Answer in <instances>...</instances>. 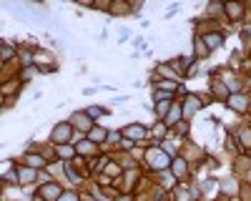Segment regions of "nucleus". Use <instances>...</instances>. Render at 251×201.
Listing matches in <instances>:
<instances>
[{"mask_svg":"<svg viewBox=\"0 0 251 201\" xmlns=\"http://www.w3.org/2000/svg\"><path fill=\"white\" fill-rule=\"evenodd\" d=\"M146 161H149V166L153 171H158V174H163L166 169H171V158H169V153H166L163 149H149Z\"/></svg>","mask_w":251,"mask_h":201,"instance_id":"1","label":"nucleus"},{"mask_svg":"<svg viewBox=\"0 0 251 201\" xmlns=\"http://www.w3.org/2000/svg\"><path fill=\"white\" fill-rule=\"evenodd\" d=\"M181 106H183V118L191 121V118L203 108V100H201V96H196V93H188V96L181 100Z\"/></svg>","mask_w":251,"mask_h":201,"instance_id":"2","label":"nucleus"},{"mask_svg":"<svg viewBox=\"0 0 251 201\" xmlns=\"http://www.w3.org/2000/svg\"><path fill=\"white\" fill-rule=\"evenodd\" d=\"M226 108L234 111V113H239V116H244V113L251 108V96H246V93H234L231 98L226 100Z\"/></svg>","mask_w":251,"mask_h":201,"instance_id":"3","label":"nucleus"},{"mask_svg":"<svg viewBox=\"0 0 251 201\" xmlns=\"http://www.w3.org/2000/svg\"><path fill=\"white\" fill-rule=\"evenodd\" d=\"M214 73H221L219 78L224 80V86H226L228 91H231V96L244 91V78H241V75H236L234 71H214Z\"/></svg>","mask_w":251,"mask_h":201,"instance_id":"4","label":"nucleus"},{"mask_svg":"<svg viewBox=\"0 0 251 201\" xmlns=\"http://www.w3.org/2000/svg\"><path fill=\"white\" fill-rule=\"evenodd\" d=\"M208 93H211V98L221 100V103H226V100L231 98V91H228L224 86V80L219 75H214V73H211V83H208Z\"/></svg>","mask_w":251,"mask_h":201,"instance_id":"5","label":"nucleus"},{"mask_svg":"<svg viewBox=\"0 0 251 201\" xmlns=\"http://www.w3.org/2000/svg\"><path fill=\"white\" fill-rule=\"evenodd\" d=\"M224 13H226V20H231V23H244L246 20V5L244 3H226Z\"/></svg>","mask_w":251,"mask_h":201,"instance_id":"6","label":"nucleus"},{"mask_svg":"<svg viewBox=\"0 0 251 201\" xmlns=\"http://www.w3.org/2000/svg\"><path fill=\"white\" fill-rule=\"evenodd\" d=\"M50 141L53 146H60V144H68L71 141V124H58L50 133Z\"/></svg>","mask_w":251,"mask_h":201,"instance_id":"7","label":"nucleus"},{"mask_svg":"<svg viewBox=\"0 0 251 201\" xmlns=\"http://www.w3.org/2000/svg\"><path fill=\"white\" fill-rule=\"evenodd\" d=\"M181 118H183V106H181V100H176V103L171 106V111H169V116L163 118V124L166 126H178Z\"/></svg>","mask_w":251,"mask_h":201,"instance_id":"8","label":"nucleus"},{"mask_svg":"<svg viewBox=\"0 0 251 201\" xmlns=\"http://www.w3.org/2000/svg\"><path fill=\"white\" fill-rule=\"evenodd\" d=\"M171 174H174V178H186L188 176V158H183V156L174 158L171 161Z\"/></svg>","mask_w":251,"mask_h":201,"instance_id":"9","label":"nucleus"},{"mask_svg":"<svg viewBox=\"0 0 251 201\" xmlns=\"http://www.w3.org/2000/svg\"><path fill=\"white\" fill-rule=\"evenodd\" d=\"M221 196H226V199H234V196H239V181L236 178H221Z\"/></svg>","mask_w":251,"mask_h":201,"instance_id":"10","label":"nucleus"},{"mask_svg":"<svg viewBox=\"0 0 251 201\" xmlns=\"http://www.w3.org/2000/svg\"><path fill=\"white\" fill-rule=\"evenodd\" d=\"M201 38H203V43L208 46V50H216V48H221V46H224V40H226V35H224L221 30H214V33L201 35Z\"/></svg>","mask_w":251,"mask_h":201,"instance_id":"11","label":"nucleus"},{"mask_svg":"<svg viewBox=\"0 0 251 201\" xmlns=\"http://www.w3.org/2000/svg\"><path fill=\"white\" fill-rule=\"evenodd\" d=\"M146 133L149 131H146V126H141V124H133V126H128L123 131V136L131 138V141H146Z\"/></svg>","mask_w":251,"mask_h":201,"instance_id":"12","label":"nucleus"},{"mask_svg":"<svg viewBox=\"0 0 251 201\" xmlns=\"http://www.w3.org/2000/svg\"><path fill=\"white\" fill-rule=\"evenodd\" d=\"M71 121H73V126H78L80 131H86V133H91V128H93V126H91V116H88V113H80V111H78V113H73V116H71Z\"/></svg>","mask_w":251,"mask_h":201,"instance_id":"13","label":"nucleus"},{"mask_svg":"<svg viewBox=\"0 0 251 201\" xmlns=\"http://www.w3.org/2000/svg\"><path fill=\"white\" fill-rule=\"evenodd\" d=\"M236 138H239V146H241L244 153L251 151V126H241L239 133H236Z\"/></svg>","mask_w":251,"mask_h":201,"instance_id":"14","label":"nucleus"},{"mask_svg":"<svg viewBox=\"0 0 251 201\" xmlns=\"http://www.w3.org/2000/svg\"><path fill=\"white\" fill-rule=\"evenodd\" d=\"M23 161H25V166H28V169H35V171H40V169L46 166V158L40 156V153H25Z\"/></svg>","mask_w":251,"mask_h":201,"instance_id":"15","label":"nucleus"},{"mask_svg":"<svg viewBox=\"0 0 251 201\" xmlns=\"http://www.w3.org/2000/svg\"><path fill=\"white\" fill-rule=\"evenodd\" d=\"M194 55H196L199 60H206L208 55H211V50H208V46L203 43V38H201V35L194 38Z\"/></svg>","mask_w":251,"mask_h":201,"instance_id":"16","label":"nucleus"},{"mask_svg":"<svg viewBox=\"0 0 251 201\" xmlns=\"http://www.w3.org/2000/svg\"><path fill=\"white\" fill-rule=\"evenodd\" d=\"M60 196H63V191H60V186L55 184V181L40 189V199H60Z\"/></svg>","mask_w":251,"mask_h":201,"instance_id":"17","label":"nucleus"},{"mask_svg":"<svg viewBox=\"0 0 251 201\" xmlns=\"http://www.w3.org/2000/svg\"><path fill=\"white\" fill-rule=\"evenodd\" d=\"M108 133L106 128H100V126H93L91 133H88V141H93V144H103V141H108Z\"/></svg>","mask_w":251,"mask_h":201,"instance_id":"18","label":"nucleus"},{"mask_svg":"<svg viewBox=\"0 0 251 201\" xmlns=\"http://www.w3.org/2000/svg\"><path fill=\"white\" fill-rule=\"evenodd\" d=\"M33 178H35V169H20V184H33Z\"/></svg>","mask_w":251,"mask_h":201,"instance_id":"19","label":"nucleus"},{"mask_svg":"<svg viewBox=\"0 0 251 201\" xmlns=\"http://www.w3.org/2000/svg\"><path fill=\"white\" fill-rule=\"evenodd\" d=\"M78 151L80 153H93L96 151V144H93V141H83V144L78 146Z\"/></svg>","mask_w":251,"mask_h":201,"instance_id":"20","label":"nucleus"},{"mask_svg":"<svg viewBox=\"0 0 251 201\" xmlns=\"http://www.w3.org/2000/svg\"><path fill=\"white\" fill-rule=\"evenodd\" d=\"M111 13H116V15H126V13H131V8H128V5H123V3H116V5H111Z\"/></svg>","mask_w":251,"mask_h":201,"instance_id":"21","label":"nucleus"},{"mask_svg":"<svg viewBox=\"0 0 251 201\" xmlns=\"http://www.w3.org/2000/svg\"><path fill=\"white\" fill-rule=\"evenodd\" d=\"M5 184H18V181H20V174L18 171H5Z\"/></svg>","mask_w":251,"mask_h":201,"instance_id":"22","label":"nucleus"},{"mask_svg":"<svg viewBox=\"0 0 251 201\" xmlns=\"http://www.w3.org/2000/svg\"><path fill=\"white\" fill-rule=\"evenodd\" d=\"M13 55H15V50L8 46V40H3V60H10Z\"/></svg>","mask_w":251,"mask_h":201,"instance_id":"23","label":"nucleus"},{"mask_svg":"<svg viewBox=\"0 0 251 201\" xmlns=\"http://www.w3.org/2000/svg\"><path fill=\"white\" fill-rule=\"evenodd\" d=\"M58 201H80V196H78L75 191H66V194H63Z\"/></svg>","mask_w":251,"mask_h":201,"instance_id":"24","label":"nucleus"},{"mask_svg":"<svg viewBox=\"0 0 251 201\" xmlns=\"http://www.w3.org/2000/svg\"><path fill=\"white\" fill-rule=\"evenodd\" d=\"M86 113H88L91 118H96V116H103L106 111H103V108H98V106H91V108H86Z\"/></svg>","mask_w":251,"mask_h":201,"instance_id":"25","label":"nucleus"},{"mask_svg":"<svg viewBox=\"0 0 251 201\" xmlns=\"http://www.w3.org/2000/svg\"><path fill=\"white\" fill-rule=\"evenodd\" d=\"M214 189V178H203L201 181V191H211Z\"/></svg>","mask_w":251,"mask_h":201,"instance_id":"26","label":"nucleus"},{"mask_svg":"<svg viewBox=\"0 0 251 201\" xmlns=\"http://www.w3.org/2000/svg\"><path fill=\"white\" fill-rule=\"evenodd\" d=\"M58 153H60V156H66V158H68V156H73L75 151H73L71 146H58Z\"/></svg>","mask_w":251,"mask_h":201,"instance_id":"27","label":"nucleus"},{"mask_svg":"<svg viewBox=\"0 0 251 201\" xmlns=\"http://www.w3.org/2000/svg\"><path fill=\"white\" fill-rule=\"evenodd\" d=\"M126 100H128V96H116V98L111 100V103H113V106H123Z\"/></svg>","mask_w":251,"mask_h":201,"instance_id":"28","label":"nucleus"},{"mask_svg":"<svg viewBox=\"0 0 251 201\" xmlns=\"http://www.w3.org/2000/svg\"><path fill=\"white\" fill-rule=\"evenodd\" d=\"M33 73H35V68H33V66H28V68L23 71V80H30V78H33Z\"/></svg>","mask_w":251,"mask_h":201,"instance_id":"29","label":"nucleus"},{"mask_svg":"<svg viewBox=\"0 0 251 201\" xmlns=\"http://www.w3.org/2000/svg\"><path fill=\"white\" fill-rule=\"evenodd\" d=\"M118 171H121V169H118V166H113V164H111V166H108V174H116V176H118Z\"/></svg>","mask_w":251,"mask_h":201,"instance_id":"30","label":"nucleus"},{"mask_svg":"<svg viewBox=\"0 0 251 201\" xmlns=\"http://www.w3.org/2000/svg\"><path fill=\"white\" fill-rule=\"evenodd\" d=\"M246 186H249V189H251V169H249V171H246Z\"/></svg>","mask_w":251,"mask_h":201,"instance_id":"31","label":"nucleus"},{"mask_svg":"<svg viewBox=\"0 0 251 201\" xmlns=\"http://www.w3.org/2000/svg\"><path fill=\"white\" fill-rule=\"evenodd\" d=\"M228 201H244V199L241 196H234V199H228Z\"/></svg>","mask_w":251,"mask_h":201,"instance_id":"32","label":"nucleus"},{"mask_svg":"<svg viewBox=\"0 0 251 201\" xmlns=\"http://www.w3.org/2000/svg\"><path fill=\"white\" fill-rule=\"evenodd\" d=\"M118 201H131V199H128V196H123V199H118Z\"/></svg>","mask_w":251,"mask_h":201,"instance_id":"33","label":"nucleus"},{"mask_svg":"<svg viewBox=\"0 0 251 201\" xmlns=\"http://www.w3.org/2000/svg\"><path fill=\"white\" fill-rule=\"evenodd\" d=\"M33 201H46V199H33Z\"/></svg>","mask_w":251,"mask_h":201,"instance_id":"34","label":"nucleus"},{"mask_svg":"<svg viewBox=\"0 0 251 201\" xmlns=\"http://www.w3.org/2000/svg\"><path fill=\"white\" fill-rule=\"evenodd\" d=\"M249 55H251V50H249Z\"/></svg>","mask_w":251,"mask_h":201,"instance_id":"35","label":"nucleus"}]
</instances>
